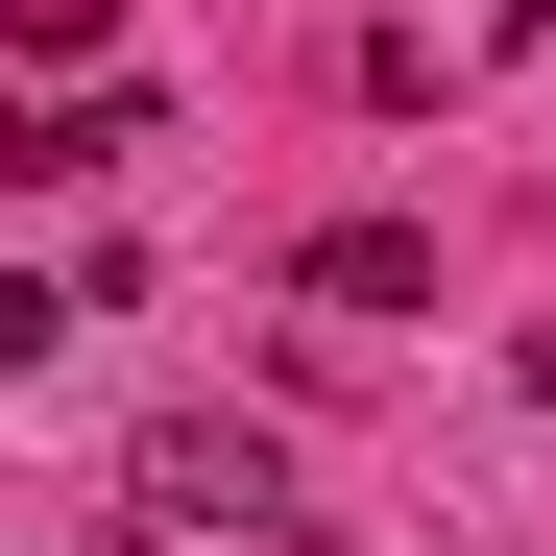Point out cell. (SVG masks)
I'll return each mask as SVG.
<instances>
[{
    "mask_svg": "<svg viewBox=\"0 0 556 556\" xmlns=\"http://www.w3.org/2000/svg\"><path fill=\"white\" fill-rule=\"evenodd\" d=\"M122 484H146L169 532H291V435H242V412H169Z\"/></svg>",
    "mask_w": 556,
    "mask_h": 556,
    "instance_id": "6da1fadb",
    "label": "cell"
},
{
    "mask_svg": "<svg viewBox=\"0 0 556 556\" xmlns=\"http://www.w3.org/2000/svg\"><path fill=\"white\" fill-rule=\"evenodd\" d=\"M146 146H169L146 73H98V98H49V122H25V169H146Z\"/></svg>",
    "mask_w": 556,
    "mask_h": 556,
    "instance_id": "3957f363",
    "label": "cell"
},
{
    "mask_svg": "<svg viewBox=\"0 0 556 556\" xmlns=\"http://www.w3.org/2000/svg\"><path fill=\"white\" fill-rule=\"evenodd\" d=\"M315 315H435V218H315Z\"/></svg>",
    "mask_w": 556,
    "mask_h": 556,
    "instance_id": "7a4b0ae2",
    "label": "cell"
}]
</instances>
